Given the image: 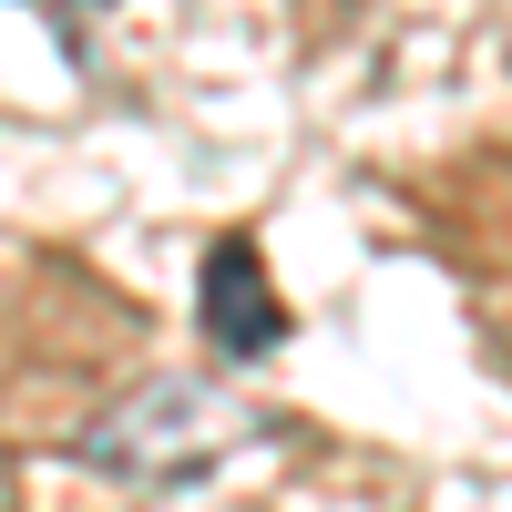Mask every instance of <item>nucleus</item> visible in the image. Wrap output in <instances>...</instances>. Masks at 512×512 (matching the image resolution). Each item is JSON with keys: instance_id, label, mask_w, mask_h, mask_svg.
I'll list each match as a JSON object with an SVG mask.
<instances>
[{"instance_id": "obj_1", "label": "nucleus", "mask_w": 512, "mask_h": 512, "mask_svg": "<svg viewBox=\"0 0 512 512\" xmlns=\"http://www.w3.org/2000/svg\"><path fill=\"white\" fill-rule=\"evenodd\" d=\"M267 431L256 400H226V379H195V369H164L144 390H123L113 410H93L72 431V451L113 482H144V492H185L195 472H216L226 451H246Z\"/></svg>"}, {"instance_id": "obj_2", "label": "nucleus", "mask_w": 512, "mask_h": 512, "mask_svg": "<svg viewBox=\"0 0 512 512\" xmlns=\"http://www.w3.org/2000/svg\"><path fill=\"white\" fill-rule=\"evenodd\" d=\"M195 308H205V338H216L226 359H267L277 338H287V308H277V287H267V256H256V236L205 246Z\"/></svg>"}]
</instances>
